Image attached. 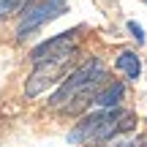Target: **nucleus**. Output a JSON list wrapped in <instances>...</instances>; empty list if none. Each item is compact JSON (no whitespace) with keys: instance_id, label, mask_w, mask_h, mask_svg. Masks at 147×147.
<instances>
[{"instance_id":"9","label":"nucleus","mask_w":147,"mask_h":147,"mask_svg":"<svg viewBox=\"0 0 147 147\" xmlns=\"http://www.w3.org/2000/svg\"><path fill=\"white\" fill-rule=\"evenodd\" d=\"M144 3H147V0H144Z\"/></svg>"},{"instance_id":"2","label":"nucleus","mask_w":147,"mask_h":147,"mask_svg":"<svg viewBox=\"0 0 147 147\" xmlns=\"http://www.w3.org/2000/svg\"><path fill=\"white\" fill-rule=\"evenodd\" d=\"M82 63L79 60V49L60 60H52V63H44V65H36L30 71V76L25 79V98H38L41 93H47L49 87H57L68 74Z\"/></svg>"},{"instance_id":"5","label":"nucleus","mask_w":147,"mask_h":147,"mask_svg":"<svg viewBox=\"0 0 147 147\" xmlns=\"http://www.w3.org/2000/svg\"><path fill=\"white\" fill-rule=\"evenodd\" d=\"M123 101H125V82L123 79H109L93 98V106L95 109H120Z\"/></svg>"},{"instance_id":"3","label":"nucleus","mask_w":147,"mask_h":147,"mask_svg":"<svg viewBox=\"0 0 147 147\" xmlns=\"http://www.w3.org/2000/svg\"><path fill=\"white\" fill-rule=\"evenodd\" d=\"M65 8H68V0H41V3L25 8L19 14V19H16L14 38L16 41H27L33 33H38L41 27H47L49 22H55Z\"/></svg>"},{"instance_id":"1","label":"nucleus","mask_w":147,"mask_h":147,"mask_svg":"<svg viewBox=\"0 0 147 147\" xmlns=\"http://www.w3.org/2000/svg\"><path fill=\"white\" fill-rule=\"evenodd\" d=\"M106 82H109V71H106L104 60L87 57L57 84V90L47 101V109L63 117H82L87 115V109L93 106V98Z\"/></svg>"},{"instance_id":"6","label":"nucleus","mask_w":147,"mask_h":147,"mask_svg":"<svg viewBox=\"0 0 147 147\" xmlns=\"http://www.w3.org/2000/svg\"><path fill=\"white\" fill-rule=\"evenodd\" d=\"M115 68L123 71L125 84L128 82H136V79L142 76V57H139L134 49H123V52L117 55V60H115Z\"/></svg>"},{"instance_id":"8","label":"nucleus","mask_w":147,"mask_h":147,"mask_svg":"<svg viewBox=\"0 0 147 147\" xmlns=\"http://www.w3.org/2000/svg\"><path fill=\"white\" fill-rule=\"evenodd\" d=\"M128 33H131V36H134V41H136V44H144L147 41V36H144V27L142 25H139V22L136 19H128Z\"/></svg>"},{"instance_id":"7","label":"nucleus","mask_w":147,"mask_h":147,"mask_svg":"<svg viewBox=\"0 0 147 147\" xmlns=\"http://www.w3.org/2000/svg\"><path fill=\"white\" fill-rule=\"evenodd\" d=\"M25 3L27 0H0V22L19 16V11L25 8Z\"/></svg>"},{"instance_id":"4","label":"nucleus","mask_w":147,"mask_h":147,"mask_svg":"<svg viewBox=\"0 0 147 147\" xmlns=\"http://www.w3.org/2000/svg\"><path fill=\"white\" fill-rule=\"evenodd\" d=\"M79 33H84V27H71V30H63L57 36L47 38V41L36 44L27 55V63L36 68V65H44V63H52V60H60L65 55L76 52L79 49Z\"/></svg>"}]
</instances>
